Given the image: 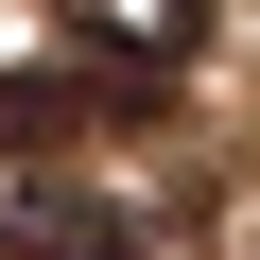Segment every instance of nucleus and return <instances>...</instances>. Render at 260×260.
<instances>
[{"label": "nucleus", "instance_id": "f257e3e1", "mask_svg": "<svg viewBox=\"0 0 260 260\" xmlns=\"http://www.w3.org/2000/svg\"><path fill=\"white\" fill-rule=\"evenodd\" d=\"M52 35L87 52L104 104H174V70L208 52V0H52Z\"/></svg>", "mask_w": 260, "mask_h": 260}, {"label": "nucleus", "instance_id": "7ed1b4c3", "mask_svg": "<svg viewBox=\"0 0 260 260\" xmlns=\"http://www.w3.org/2000/svg\"><path fill=\"white\" fill-rule=\"evenodd\" d=\"M87 104H104V87H87L70 52H52V70H0V156H52V139H70Z\"/></svg>", "mask_w": 260, "mask_h": 260}, {"label": "nucleus", "instance_id": "f03ea898", "mask_svg": "<svg viewBox=\"0 0 260 260\" xmlns=\"http://www.w3.org/2000/svg\"><path fill=\"white\" fill-rule=\"evenodd\" d=\"M0 260H139V225L104 191H70V174H18L0 191Z\"/></svg>", "mask_w": 260, "mask_h": 260}]
</instances>
